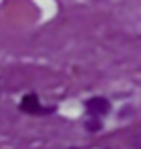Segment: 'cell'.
I'll return each mask as SVG.
<instances>
[{
  "label": "cell",
  "mask_w": 141,
  "mask_h": 149,
  "mask_svg": "<svg viewBox=\"0 0 141 149\" xmlns=\"http://www.w3.org/2000/svg\"><path fill=\"white\" fill-rule=\"evenodd\" d=\"M18 109H20L22 113H28V115H50V113H54V105L45 107V105L40 103V99H38L36 93H26L22 99H20Z\"/></svg>",
  "instance_id": "cell-1"
},
{
  "label": "cell",
  "mask_w": 141,
  "mask_h": 149,
  "mask_svg": "<svg viewBox=\"0 0 141 149\" xmlns=\"http://www.w3.org/2000/svg\"><path fill=\"white\" fill-rule=\"evenodd\" d=\"M85 109H87L89 119H101L103 115H107L111 111V103L105 97H91L85 103Z\"/></svg>",
  "instance_id": "cell-2"
},
{
  "label": "cell",
  "mask_w": 141,
  "mask_h": 149,
  "mask_svg": "<svg viewBox=\"0 0 141 149\" xmlns=\"http://www.w3.org/2000/svg\"><path fill=\"white\" fill-rule=\"evenodd\" d=\"M85 127H87V131H91V133H97V131L101 129V119H87Z\"/></svg>",
  "instance_id": "cell-3"
},
{
  "label": "cell",
  "mask_w": 141,
  "mask_h": 149,
  "mask_svg": "<svg viewBox=\"0 0 141 149\" xmlns=\"http://www.w3.org/2000/svg\"><path fill=\"white\" fill-rule=\"evenodd\" d=\"M135 145H137V149H141V131L137 133V137H135Z\"/></svg>",
  "instance_id": "cell-4"
},
{
  "label": "cell",
  "mask_w": 141,
  "mask_h": 149,
  "mask_svg": "<svg viewBox=\"0 0 141 149\" xmlns=\"http://www.w3.org/2000/svg\"><path fill=\"white\" fill-rule=\"evenodd\" d=\"M69 149H79V147H69Z\"/></svg>",
  "instance_id": "cell-5"
}]
</instances>
